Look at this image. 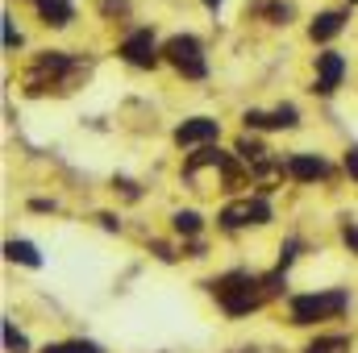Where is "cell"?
<instances>
[{"instance_id":"cell-1","label":"cell","mask_w":358,"mask_h":353,"mask_svg":"<svg viewBox=\"0 0 358 353\" xmlns=\"http://www.w3.org/2000/svg\"><path fill=\"white\" fill-rule=\"evenodd\" d=\"M213 295L221 299V308L229 316H246L255 308H263L271 295L283 291V266L275 274H250V270H234V274H221L217 283H208Z\"/></svg>"},{"instance_id":"cell-2","label":"cell","mask_w":358,"mask_h":353,"mask_svg":"<svg viewBox=\"0 0 358 353\" xmlns=\"http://www.w3.org/2000/svg\"><path fill=\"white\" fill-rule=\"evenodd\" d=\"M84 75H88V63H84V59L46 50V54H38L34 67L25 71V88L34 91V96H42V91H71Z\"/></svg>"},{"instance_id":"cell-3","label":"cell","mask_w":358,"mask_h":353,"mask_svg":"<svg viewBox=\"0 0 358 353\" xmlns=\"http://www.w3.org/2000/svg\"><path fill=\"white\" fill-rule=\"evenodd\" d=\"M350 308V295L346 291H317V295H292L287 312H292V324H317V320H338L342 312Z\"/></svg>"},{"instance_id":"cell-4","label":"cell","mask_w":358,"mask_h":353,"mask_svg":"<svg viewBox=\"0 0 358 353\" xmlns=\"http://www.w3.org/2000/svg\"><path fill=\"white\" fill-rule=\"evenodd\" d=\"M163 59L176 67L183 80H204V50H200V42L192 38V33H179V38H171L167 46H163Z\"/></svg>"},{"instance_id":"cell-5","label":"cell","mask_w":358,"mask_h":353,"mask_svg":"<svg viewBox=\"0 0 358 353\" xmlns=\"http://www.w3.org/2000/svg\"><path fill=\"white\" fill-rule=\"evenodd\" d=\"M221 229H246V225H267L271 220V204L263 195H255V200H234V204H225L221 208Z\"/></svg>"},{"instance_id":"cell-6","label":"cell","mask_w":358,"mask_h":353,"mask_svg":"<svg viewBox=\"0 0 358 353\" xmlns=\"http://www.w3.org/2000/svg\"><path fill=\"white\" fill-rule=\"evenodd\" d=\"M121 59L134 63V67H155L159 63V46H155V33L150 29H138L121 42Z\"/></svg>"},{"instance_id":"cell-7","label":"cell","mask_w":358,"mask_h":353,"mask_svg":"<svg viewBox=\"0 0 358 353\" xmlns=\"http://www.w3.org/2000/svg\"><path fill=\"white\" fill-rule=\"evenodd\" d=\"M342 75H346V59L342 54H334V50H325L321 59H317V96H334L338 84H342Z\"/></svg>"},{"instance_id":"cell-8","label":"cell","mask_w":358,"mask_h":353,"mask_svg":"<svg viewBox=\"0 0 358 353\" xmlns=\"http://www.w3.org/2000/svg\"><path fill=\"white\" fill-rule=\"evenodd\" d=\"M221 137V125L208 121V117H192L176 129V142L179 146H204V142H217Z\"/></svg>"},{"instance_id":"cell-9","label":"cell","mask_w":358,"mask_h":353,"mask_svg":"<svg viewBox=\"0 0 358 353\" xmlns=\"http://www.w3.org/2000/svg\"><path fill=\"white\" fill-rule=\"evenodd\" d=\"M242 121L250 129H296L300 125V112H296V104H279L275 112H246Z\"/></svg>"},{"instance_id":"cell-10","label":"cell","mask_w":358,"mask_h":353,"mask_svg":"<svg viewBox=\"0 0 358 353\" xmlns=\"http://www.w3.org/2000/svg\"><path fill=\"white\" fill-rule=\"evenodd\" d=\"M287 175L300 179V183H313V179L329 175V163L317 158V154H292V158H287Z\"/></svg>"},{"instance_id":"cell-11","label":"cell","mask_w":358,"mask_h":353,"mask_svg":"<svg viewBox=\"0 0 358 353\" xmlns=\"http://www.w3.org/2000/svg\"><path fill=\"white\" fill-rule=\"evenodd\" d=\"M34 4H38L42 21H46V25H55V29H63V25H71V21H76V4H71V0H34Z\"/></svg>"},{"instance_id":"cell-12","label":"cell","mask_w":358,"mask_h":353,"mask_svg":"<svg viewBox=\"0 0 358 353\" xmlns=\"http://www.w3.org/2000/svg\"><path fill=\"white\" fill-rule=\"evenodd\" d=\"M342 25H346V13H321L308 25V33H313V42H329L334 33H342Z\"/></svg>"},{"instance_id":"cell-13","label":"cell","mask_w":358,"mask_h":353,"mask_svg":"<svg viewBox=\"0 0 358 353\" xmlns=\"http://www.w3.org/2000/svg\"><path fill=\"white\" fill-rule=\"evenodd\" d=\"M4 254H8V262H21V266H42V254L29 246V241H8L4 246Z\"/></svg>"},{"instance_id":"cell-14","label":"cell","mask_w":358,"mask_h":353,"mask_svg":"<svg viewBox=\"0 0 358 353\" xmlns=\"http://www.w3.org/2000/svg\"><path fill=\"white\" fill-rule=\"evenodd\" d=\"M304 353H350V337H342V333H334V337H317Z\"/></svg>"},{"instance_id":"cell-15","label":"cell","mask_w":358,"mask_h":353,"mask_svg":"<svg viewBox=\"0 0 358 353\" xmlns=\"http://www.w3.org/2000/svg\"><path fill=\"white\" fill-rule=\"evenodd\" d=\"M171 225H176V233H183V237H196V233L204 229L200 212H176V216H171Z\"/></svg>"},{"instance_id":"cell-16","label":"cell","mask_w":358,"mask_h":353,"mask_svg":"<svg viewBox=\"0 0 358 353\" xmlns=\"http://www.w3.org/2000/svg\"><path fill=\"white\" fill-rule=\"evenodd\" d=\"M4 345H8V353H25V350H29V341L17 333V324H13V320H4Z\"/></svg>"},{"instance_id":"cell-17","label":"cell","mask_w":358,"mask_h":353,"mask_svg":"<svg viewBox=\"0 0 358 353\" xmlns=\"http://www.w3.org/2000/svg\"><path fill=\"white\" fill-rule=\"evenodd\" d=\"M42 353H100V345H92V341H67V345H46Z\"/></svg>"},{"instance_id":"cell-18","label":"cell","mask_w":358,"mask_h":353,"mask_svg":"<svg viewBox=\"0 0 358 353\" xmlns=\"http://www.w3.org/2000/svg\"><path fill=\"white\" fill-rule=\"evenodd\" d=\"M238 154H242L246 163H259V158H263L267 150H263V146H259L255 137H238Z\"/></svg>"},{"instance_id":"cell-19","label":"cell","mask_w":358,"mask_h":353,"mask_svg":"<svg viewBox=\"0 0 358 353\" xmlns=\"http://www.w3.org/2000/svg\"><path fill=\"white\" fill-rule=\"evenodd\" d=\"M21 46V33L13 29V17H4V50H17Z\"/></svg>"},{"instance_id":"cell-20","label":"cell","mask_w":358,"mask_h":353,"mask_svg":"<svg viewBox=\"0 0 358 353\" xmlns=\"http://www.w3.org/2000/svg\"><path fill=\"white\" fill-rule=\"evenodd\" d=\"M342 237H346V246H350V254H358V225L350 220L346 229H342Z\"/></svg>"},{"instance_id":"cell-21","label":"cell","mask_w":358,"mask_h":353,"mask_svg":"<svg viewBox=\"0 0 358 353\" xmlns=\"http://www.w3.org/2000/svg\"><path fill=\"white\" fill-rule=\"evenodd\" d=\"M346 171H350V179H358V146L346 150Z\"/></svg>"},{"instance_id":"cell-22","label":"cell","mask_w":358,"mask_h":353,"mask_svg":"<svg viewBox=\"0 0 358 353\" xmlns=\"http://www.w3.org/2000/svg\"><path fill=\"white\" fill-rule=\"evenodd\" d=\"M204 4H208V8H221V0H204Z\"/></svg>"}]
</instances>
